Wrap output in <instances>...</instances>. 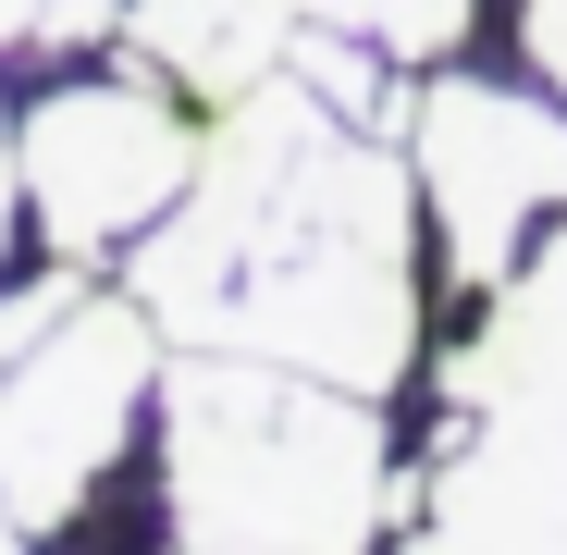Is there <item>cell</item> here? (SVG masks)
<instances>
[{
	"label": "cell",
	"mask_w": 567,
	"mask_h": 555,
	"mask_svg": "<svg viewBox=\"0 0 567 555\" xmlns=\"http://www.w3.org/2000/svg\"><path fill=\"white\" fill-rule=\"evenodd\" d=\"M420 173L358 136L284 62L247 100L198 112V185L136 247V309L173 346H235L395 395L420 358Z\"/></svg>",
	"instance_id": "1"
},
{
	"label": "cell",
	"mask_w": 567,
	"mask_h": 555,
	"mask_svg": "<svg viewBox=\"0 0 567 555\" xmlns=\"http://www.w3.org/2000/svg\"><path fill=\"white\" fill-rule=\"evenodd\" d=\"M161 470L173 555H370L395 518L383 395L235 346H185L161 370Z\"/></svg>",
	"instance_id": "2"
},
{
	"label": "cell",
	"mask_w": 567,
	"mask_h": 555,
	"mask_svg": "<svg viewBox=\"0 0 567 555\" xmlns=\"http://www.w3.org/2000/svg\"><path fill=\"white\" fill-rule=\"evenodd\" d=\"M408 555H567V235L444 358V456Z\"/></svg>",
	"instance_id": "3"
},
{
	"label": "cell",
	"mask_w": 567,
	"mask_h": 555,
	"mask_svg": "<svg viewBox=\"0 0 567 555\" xmlns=\"http://www.w3.org/2000/svg\"><path fill=\"white\" fill-rule=\"evenodd\" d=\"M161 321L136 297H74L13 370H0V506L25 531H62L112 482L136 408L161 395Z\"/></svg>",
	"instance_id": "4"
},
{
	"label": "cell",
	"mask_w": 567,
	"mask_h": 555,
	"mask_svg": "<svg viewBox=\"0 0 567 555\" xmlns=\"http://www.w3.org/2000/svg\"><path fill=\"white\" fill-rule=\"evenodd\" d=\"M13 148H25V210H38V235L74 271L100 247H136L185 185H198V112L148 100V86H124V74L50 86V100L13 124Z\"/></svg>",
	"instance_id": "5"
},
{
	"label": "cell",
	"mask_w": 567,
	"mask_h": 555,
	"mask_svg": "<svg viewBox=\"0 0 567 555\" xmlns=\"http://www.w3.org/2000/svg\"><path fill=\"white\" fill-rule=\"evenodd\" d=\"M408 173L444 223L456 285H506L518 235L543 210H567V112L530 100V86H494V74H432L408 112Z\"/></svg>",
	"instance_id": "6"
},
{
	"label": "cell",
	"mask_w": 567,
	"mask_h": 555,
	"mask_svg": "<svg viewBox=\"0 0 567 555\" xmlns=\"http://www.w3.org/2000/svg\"><path fill=\"white\" fill-rule=\"evenodd\" d=\"M297 25H309V0H124V50L148 74H173L198 112H223L259 74H284Z\"/></svg>",
	"instance_id": "7"
},
{
	"label": "cell",
	"mask_w": 567,
	"mask_h": 555,
	"mask_svg": "<svg viewBox=\"0 0 567 555\" xmlns=\"http://www.w3.org/2000/svg\"><path fill=\"white\" fill-rule=\"evenodd\" d=\"M468 13H482V0H309V25H346V38L395 50V62L456 50V38H468Z\"/></svg>",
	"instance_id": "8"
},
{
	"label": "cell",
	"mask_w": 567,
	"mask_h": 555,
	"mask_svg": "<svg viewBox=\"0 0 567 555\" xmlns=\"http://www.w3.org/2000/svg\"><path fill=\"white\" fill-rule=\"evenodd\" d=\"M62 309H74V259L50 271V285H25V297H0V370H13V358H25V346H38V333H50Z\"/></svg>",
	"instance_id": "9"
},
{
	"label": "cell",
	"mask_w": 567,
	"mask_h": 555,
	"mask_svg": "<svg viewBox=\"0 0 567 555\" xmlns=\"http://www.w3.org/2000/svg\"><path fill=\"white\" fill-rule=\"evenodd\" d=\"M25 38H50V50H62V38H124V0H38Z\"/></svg>",
	"instance_id": "10"
},
{
	"label": "cell",
	"mask_w": 567,
	"mask_h": 555,
	"mask_svg": "<svg viewBox=\"0 0 567 555\" xmlns=\"http://www.w3.org/2000/svg\"><path fill=\"white\" fill-rule=\"evenodd\" d=\"M518 25H530V62L567 86V0H518Z\"/></svg>",
	"instance_id": "11"
},
{
	"label": "cell",
	"mask_w": 567,
	"mask_h": 555,
	"mask_svg": "<svg viewBox=\"0 0 567 555\" xmlns=\"http://www.w3.org/2000/svg\"><path fill=\"white\" fill-rule=\"evenodd\" d=\"M13 210H25V148H13V112H0V247H13Z\"/></svg>",
	"instance_id": "12"
},
{
	"label": "cell",
	"mask_w": 567,
	"mask_h": 555,
	"mask_svg": "<svg viewBox=\"0 0 567 555\" xmlns=\"http://www.w3.org/2000/svg\"><path fill=\"white\" fill-rule=\"evenodd\" d=\"M0 555H38V531H25V518H13V506H0Z\"/></svg>",
	"instance_id": "13"
},
{
	"label": "cell",
	"mask_w": 567,
	"mask_h": 555,
	"mask_svg": "<svg viewBox=\"0 0 567 555\" xmlns=\"http://www.w3.org/2000/svg\"><path fill=\"white\" fill-rule=\"evenodd\" d=\"M25 25H38V0H0V38H25Z\"/></svg>",
	"instance_id": "14"
}]
</instances>
